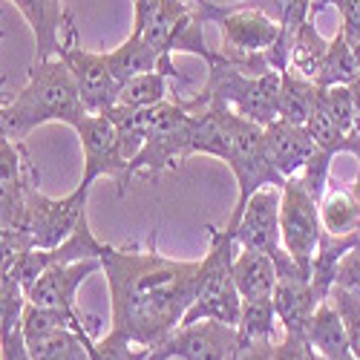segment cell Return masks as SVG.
<instances>
[{
    "label": "cell",
    "instance_id": "obj_14",
    "mask_svg": "<svg viewBox=\"0 0 360 360\" xmlns=\"http://www.w3.org/2000/svg\"><path fill=\"white\" fill-rule=\"evenodd\" d=\"M271 300H274L277 320L283 323V332H294V335H306L311 314L323 303L314 294L311 277L306 271H300L291 257L277 262V285Z\"/></svg>",
    "mask_w": 360,
    "mask_h": 360
},
{
    "label": "cell",
    "instance_id": "obj_21",
    "mask_svg": "<svg viewBox=\"0 0 360 360\" xmlns=\"http://www.w3.org/2000/svg\"><path fill=\"white\" fill-rule=\"evenodd\" d=\"M317 84L297 75L294 70H283V78H280V104H277V112L283 122H291V124H306L309 115L314 110V101H317Z\"/></svg>",
    "mask_w": 360,
    "mask_h": 360
},
{
    "label": "cell",
    "instance_id": "obj_37",
    "mask_svg": "<svg viewBox=\"0 0 360 360\" xmlns=\"http://www.w3.org/2000/svg\"><path fill=\"white\" fill-rule=\"evenodd\" d=\"M354 52H357V61H360V46H354Z\"/></svg>",
    "mask_w": 360,
    "mask_h": 360
},
{
    "label": "cell",
    "instance_id": "obj_17",
    "mask_svg": "<svg viewBox=\"0 0 360 360\" xmlns=\"http://www.w3.org/2000/svg\"><path fill=\"white\" fill-rule=\"evenodd\" d=\"M89 335L84 328V314L67 326H55L49 332L26 338L32 360H89Z\"/></svg>",
    "mask_w": 360,
    "mask_h": 360
},
{
    "label": "cell",
    "instance_id": "obj_24",
    "mask_svg": "<svg viewBox=\"0 0 360 360\" xmlns=\"http://www.w3.org/2000/svg\"><path fill=\"white\" fill-rule=\"evenodd\" d=\"M328 41L320 38V32L314 29V20H306L300 26V32L294 35L291 44V58H288V70H294L297 75H303L309 81L317 84L320 67H323V55H326Z\"/></svg>",
    "mask_w": 360,
    "mask_h": 360
},
{
    "label": "cell",
    "instance_id": "obj_3",
    "mask_svg": "<svg viewBox=\"0 0 360 360\" xmlns=\"http://www.w3.org/2000/svg\"><path fill=\"white\" fill-rule=\"evenodd\" d=\"M280 78L283 72H262V75H248L243 70H236L233 64L222 61L217 52V61L207 64V81L202 86V93L191 98L193 110H202L205 104H225L233 112L251 118V122L268 127L277 122L280 112Z\"/></svg>",
    "mask_w": 360,
    "mask_h": 360
},
{
    "label": "cell",
    "instance_id": "obj_25",
    "mask_svg": "<svg viewBox=\"0 0 360 360\" xmlns=\"http://www.w3.org/2000/svg\"><path fill=\"white\" fill-rule=\"evenodd\" d=\"M245 4L262 9L268 18H274L288 44H294L300 26L311 20V0H245Z\"/></svg>",
    "mask_w": 360,
    "mask_h": 360
},
{
    "label": "cell",
    "instance_id": "obj_20",
    "mask_svg": "<svg viewBox=\"0 0 360 360\" xmlns=\"http://www.w3.org/2000/svg\"><path fill=\"white\" fill-rule=\"evenodd\" d=\"M104 58H107V67H110V72H112L118 86H122L124 81H130V78H136V75L162 70V55L153 46H147L133 32H130V38L122 46L104 52Z\"/></svg>",
    "mask_w": 360,
    "mask_h": 360
},
{
    "label": "cell",
    "instance_id": "obj_16",
    "mask_svg": "<svg viewBox=\"0 0 360 360\" xmlns=\"http://www.w3.org/2000/svg\"><path fill=\"white\" fill-rule=\"evenodd\" d=\"M9 4L23 15V20L32 29L35 38V58H52L61 49L67 9L64 0H9Z\"/></svg>",
    "mask_w": 360,
    "mask_h": 360
},
{
    "label": "cell",
    "instance_id": "obj_12",
    "mask_svg": "<svg viewBox=\"0 0 360 360\" xmlns=\"http://www.w3.org/2000/svg\"><path fill=\"white\" fill-rule=\"evenodd\" d=\"M280 191L283 188L268 185V188H259L248 199L243 217H239L236 228L231 231L236 248L268 254L277 262H283L288 257L285 248H283V239H280Z\"/></svg>",
    "mask_w": 360,
    "mask_h": 360
},
{
    "label": "cell",
    "instance_id": "obj_15",
    "mask_svg": "<svg viewBox=\"0 0 360 360\" xmlns=\"http://www.w3.org/2000/svg\"><path fill=\"white\" fill-rule=\"evenodd\" d=\"M314 139L309 136L306 124H291V122H271L265 127V153H268V162L277 167V173L283 179L294 176L306 167V162L314 156Z\"/></svg>",
    "mask_w": 360,
    "mask_h": 360
},
{
    "label": "cell",
    "instance_id": "obj_29",
    "mask_svg": "<svg viewBox=\"0 0 360 360\" xmlns=\"http://www.w3.org/2000/svg\"><path fill=\"white\" fill-rule=\"evenodd\" d=\"M150 349L127 340L124 335L110 332L104 338H89V360H147Z\"/></svg>",
    "mask_w": 360,
    "mask_h": 360
},
{
    "label": "cell",
    "instance_id": "obj_1",
    "mask_svg": "<svg viewBox=\"0 0 360 360\" xmlns=\"http://www.w3.org/2000/svg\"><path fill=\"white\" fill-rule=\"evenodd\" d=\"M98 259L110 285V328L147 349L162 343L193 303L199 262L159 254L156 236L147 248L104 243Z\"/></svg>",
    "mask_w": 360,
    "mask_h": 360
},
{
    "label": "cell",
    "instance_id": "obj_35",
    "mask_svg": "<svg viewBox=\"0 0 360 360\" xmlns=\"http://www.w3.org/2000/svg\"><path fill=\"white\" fill-rule=\"evenodd\" d=\"M349 153H352V156H354V159H357V165H360V144H354V147H352V150H349Z\"/></svg>",
    "mask_w": 360,
    "mask_h": 360
},
{
    "label": "cell",
    "instance_id": "obj_9",
    "mask_svg": "<svg viewBox=\"0 0 360 360\" xmlns=\"http://www.w3.org/2000/svg\"><path fill=\"white\" fill-rule=\"evenodd\" d=\"M239 349L236 326L219 320L182 323L150 349L147 360H233Z\"/></svg>",
    "mask_w": 360,
    "mask_h": 360
},
{
    "label": "cell",
    "instance_id": "obj_27",
    "mask_svg": "<svg viewBox=\"0 0 360 360\" xmlns=\"http://www.w3.org/2000/svg\"><path fill=\"white\" fill-rule=\"evenodd\" d=\"M306 130L309 136L314 139V144L320 150H328V153H343V147H346V133L343 127L338 124V118L332 115V110L326 107V101L320 98V89H317V101H314V110L309 115V122H306Z\"/></svg>",
    "mask_w": 360,
    "mask_h": 360
},
{
    "label": "cell",
    "instance_id": "obj_6",
    "mask_svg": "<svg viewBox=\"0 0 360 360\" xmlns=\"http://www.w3.org/2000/svg\"><path fill=\"white\" fill-rule=\"evenodd\" d=\"M320 199L297 176H288L280 191V239L285 254L297 262L300 271L311 277V262L320 248Z\"/></svg>",
    "mask_w": 360,
    "mask_h": 360
},
{
    "label": "cell",
    "instance_id": "obj_36",
    "mask_svg": "<svg viewBox=\"0 0 360 360\" xmlns=\"http://www.w3.org/2000/svg\"><path fill=\"white\" fill-rule=\"evenodd\" d=\"M191 4H196V6H205V4H211V0H191Z\"/></svg>",
    "mask_w": 360,
    "mask_h": 360
},
{
    "label": "cell",
    "instance_id": "obj_19",
    "mask_svg": "<svg viewBox=\"0 0 360 360\" xmlns=\"http://www.w3.org/2000/svg\"><path fill=\"white\" fill-rule=\"evenodd\" d=\"M320 225L328 236L360 239V196L338 185L326 188L320 199Z\"/></svg>",
    "mask_w": 360,
    "mask_h": 360
},
{
    "label": "cell",
    "instance_id": "obj_13",
    "mask_svg": "<svg viewBox=\"0 0 360 360\" xmlns=\"http://www.w3.org/2000/svg\"><path fill=\"white\" fill-rule=\"evenodd\" d=\"M98 271H101L98 257L52 265L49 271H44L32 285L23 291L26 303L44 306V309H61L67 314H75L78 311V288Z\"/></svg>",
    "mask_w": 360,
    "mask_h": 360
},
{
    "label": "cell",
    "instance_id": "obj_18",
    "mask_svg": "<svg viewBox=\"0 0 360 360\" xmlns=\"http://www.w3.org/2000/svg\"><path fill=\"white\" fill-rule=\"evenodd\" d=\"M233 280L239 288L243 303H254V300H271L274 285H277V259L248 251V248H236L233 257Z\"/></svg>",
    "mask_w": 360,
    "mask_h": 360
},
{
    "label": "cell",
    "instance_id": "obj_31",
    "mask_svg": "<svg viewBox=\"0 0 360 360\" xmlns=\"http://www.w3.org/2000/svg\"><path fill=\"white\" fill-rule=\"evenodd\" d=\"M326 6H338V12H340V35L352 46H360V0H311V20Z\"/></svg>",
    "mask_w": 360,
    "mask_h": 360
},
{
    "label": "cell",
    "instance_id": "obj_28",
    "mask_svg": "<svg viewBox=\"0 0 360 360\" xmlns=\"http://www.w3.org/2000/svg\"><path fill=\"white\" fill-rule=\"evenodd\" d=\"M326 300L338 309V314H340V320H343L352 357L360 360V294H357V291H349V288H343V285H332V291H328Z\"/></svg>",
    "mask_w": 360,
    "mask_h": 360
},
{
    "label": "cell",
    "instance_id": "obj_33",
    "mask_svg": "<svg viewBox=\"0 0 360 360\" xmlns=\"http://www.w3.org/2000/svg\"><path fill=\"white\" fill-rule=\"evenodd\" d=\"M335 285H343L349 291L360 294V243H354L335 268Z\"/></svg>",
    "mask_w": 360,
    "mask_h": 360
},
{
    "label": "cell",
    "instance_id": "obj_22",
    "mask_svg": "<svg viewBox=\"0 0 360 360\" xmlns=\"http://www.w3.org/2000/svg\"><path fill=\"white\" fill-rule=\"evenodd\" d=\"M176 81L170 78L167 72L162 70H153V72H144V75H136L130 81H124L118 86V96H115V104L112 107H124V110H147V107H156L162 101H167V84Z\"/></svg>",
    "mask_w": 360,
    "mask_h": 360
},
{
    "label": "cell",
    "instance_id": "obj_11",
    "mask_svg": "<svg viewBox=\"0 0 360 360\" xmlns=\"http://www.w3.org/2000/svg\"><path fill=\"white\" fill-rule=\"evenodd\" d=\"M41 182V173L23 141H0V231H23L26 191Z\"/></svg>",
    "mask_w": 360,
    "mask_h": 360
},
{
    "label": "cell",
    "instance_id": "obj_8",
    "mask_svg": "<svg viewBox=\"0 0 360 360\" xmlns=\"http://www.w3.org/2000/svg\"><path fill=\"white\" fill-rule=\"evenodd\" d=\"M58 58L67 64L86 112H107L115 104L118 84H115V78L107 67V58H104V52H89V49L81 46L72 18H67Z\"/></svg>",
    "mask_w": 360,
    "mask_h": 360
},
{
    "label": "cell",
    "instance_id": "obj_34",
    "mask_svg": "<svg viewBox=\"0 0 360 360\" xmlns=\"http://www.w3.org/2000/svg\"><path fill=\"white\" fill-rule=\"evenodd\" d=\"M9 139L6 136V118H4V98H0V141Z\"/></svg>",
    "mask_w": 360,
    "mask_h": 360
},
{
    "label": "cell",
    "instance_id": "obj_2",
    "mask_svg": "<svg viewBox=\"0 0 360 360\" xmlns=\"http://www.w3.org/2000/svg\"><path fill=\"white\" fill-rule=\"evenodd\" d=\"M86 115V107L78 96V86L58 55L35 58L29 67V78L20 93L4 104L6 136L12 141H23L29 133L41 124L61 122L75 127Z\"/></svg>",
    "mask_w": 360,
    "mask_h": 360
},
{
    "label": "cell",
    "instance_id": "obj_10",
    "mask_svg": "<svg viewBox=\"0 0 360 360\" xmlns=\"http://www.w3.org/2000/svg\"><path fill=\"white\" fill-rule=\"evenodd\" d=\"M81 139L84 147V176L81 185L93 188L98 179H112L122 191L124 173H127V159L122 153V141H118V130L107 112H86L81 122L72 127Z\"/></svg>",
    "mask_w": 360,
    "mask_h": 360
},
{
    "label": "cell",
    "instance_id": "obj_4",
    "mask_svg": "<svg viewBox=\"0 0 360 360\" xmlns=\"http://www.w3.org/2000/svg\"><path fill=\"white\" fill-rule=\"evenodd\" d=\"M211 231V248L199 259V280H196V297L182 317V323H199V320H219L228 326H239L243 314V297H239L236 280H233V257L236 243L231 231L207 228ZM179 323V326H182Z\"/></svg>",
    "mask_w": 360,
    "mask_h": 360
},
{
    "label": "cell",
    "instance_id": "obj_30",
    "mask_svg": "<svg viewBox=\"0 0 360 360\" xmlns=\"http://www.w3.org/2000/svg\"><path fill=\"white\" fill-rule=\"evenodd\" d=\"M23 306H26V294L20 283L9 271H0V335L20 323Z\"/></svg>",
    "mask_w": 360,
    "mask_h": 360
},
{
    "label": "cell",
    "instance_id": "obj_26",
    "mask_svg": "<svg viewBox=\"0 0 360 360\" xmlns=\"http://www.w3.org/2000/svg\"><path fill=\"white\" fill-rule=\"evenodd\" d=\"M277 311L274 300H254V303H243V314H239V340H274L277 328Z\"/></svg>",
    "mask_w": 360,
    "mask_h": 360
},
{
    "label": "cell",
    "instance_id": "obj_32",
    "mask_svg": "<svg viewBox=\"0 0 360 360\" xmlns=\"http://www.w3.org/2000/svg\"><path fill=\"white\" fill-rule=\"evenodd\" d=\"M271 360H326L314 352V346L306 340V335H294V332H283V340L274 343L271 349Z\"/></svg>",
    "mask_w": 360,
    "mask_h": 360
},
{
    "label": "cell",
    "instance_id": "obj_7",
    "mask_svg": "<svg viewBox=\"0 0 360 360\" xmlns=\"http://www.w3.org/2000/svg\"><path fill=\"white\" fill-rule=\"evenodd\" d=\"M38 185L26 191L23 233L29 236L32 248H58V245H64L78 231V225L86 219V199L93 188L78 182V188L72 193H67L64 199H52V196H44Z\"/></svg>",
    "mask_w": 360,
    "mask_h": 360
},
{
    "label": "cell",
    "instance_id": "obj_23",
    "mask_svg": "<svg viewBox=\"0 0 360 360\" xmlns=\"http://www.w3.org/2000/svg\"><path fill=\"white\" fill-rule=\"evenodd\" d=\"M360 78V61L354 46L338 32L326 46L323 67L317 75V86H349L352 81Z\"/></svg>",
    "mask_w": 360,
    "mask_h": 360
},
{
    "label": "cell",
    "instance_id": "obj_5",
    "mask_svg": "<svg viewBox=\"0 0 360 360\" xmlns=\"http://www.w3.org/2000/svg\"><path fill=\"white\" fill-rule=\"evenodd\" d=\"M193 124H196V110L191 101H162L156 104V118L153 127L147 133V141L139 153L127 162L124 173V185L118 193H124L130 179H147V176H159L182 162L191 159V139H193Z\"/></svg>",
    "mask_w": 360,
    "mask_h": 360
}]
</instances>
